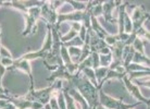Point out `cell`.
Wrapping results in <instances>:
<instances>
[{
	"instance_id": "2e32d148",
	"label": "cell",
	"mask_w": 150,
	"mask_h": 109,
	"mask_svg": "<svg viewBox=\"0 0 150 109\" xmlns=\"http://www.w3.org/2000/svg\"><path fill=\"white\" fill-rule=\"evenodd\" d=\"M70 24H71L70 26L73 27V30H74L75 32H79V31L81 30V27H82V24L79 22H71Z\"/></svg>"
},
{
	"instance_id": "30bf717a",
	"label": "cell",
	"mask_w": 150,
	"mask_h": 109,
	"mask_svg": "<svg viewBox=\"0 0 150 109\" xmlns=\"http://www.w3.org/2000/svg\"><path fill=\"white\" fill-rule=\"evenodd\" d=\"M16 68H20L22 69L23 71L27 72L28 74H30V63H28V60H25V59H23L19 62V63L16 64Z\"/></svg>"
},
{
	"instance_id": "ba28073f",
	"label": "cell",
	"mask_w": 150,
	"mask_h": 109,
	"mask_svg": "<svg viewBox=\"0 0 150 109\" xmlns=\"http://www.w3.org/2000/svg\"><path fill=\"white\" fill-rule=\"evenodd\" d=\"M132 47L134 48L135 51H137V53H143L144 55V46H143L142 38L136 37L135 41H133V44H132Z\"/></svg>"
},
{
	"instance_id": "8fae6325",
	"label": "cell",
	"mask_w": 150,
	"mask_h": 109,
	"mask_svg": "<svg viewBox=\"0 0 150 109\" xmlns=\"http://www.w3.org/2000/svg\"><path fill=\"white\" fill-rule=\"evenodd\" d=\"M76 34H77V33H76L74 30L70 31L69 33H67L64 36H62V37H61V41H63V43H68L70 39H73L74 37H76Z\"/></svg>"
},
{
	"instance_id": "5b68a950",
	"label": "cell",
	"mask_w": 150,
	"mask_h": 109,
	"mask_svg": "<svg viewBox=\"0 0 150 109\" xmlns=\"http://www.w3.org/2000/svg\"><path fill=\"white\" fill-rule=\"evenodd\" d=\"M125 71H126V73H127V72H133V71H149V68H148V67H145V66H142V64H137V63H134V62H131V63L125 68Z\"/></svg>"
},
{
	"instance_id": "5bb4252c",
	"label": "cell",
	"mask_w": 150,
	"mask_h": 109,
	"mask_svg": "<svg viewBox=\"0 0 150 109\" xmlns=\"http://www.w3.org/2000/svg\"><path fill=\"white\" fill-rule=\"evenodd\" d=\"M0 57H2V58H9V57H11L10 53L4 48V46H0Z\"/></svg>"
},
{
	"instance_id": "9a60e30c",
	"label": "cell",
	"mask_w": 150,
	"mask_h": 109,
	"mask_svg": "<svg viewBox=\"0 0 150 109\" xmlns=\"http://www.w3.org/2000/svg\"><path fill=\"white\" fill-rule=\"evenodd\" d=\"M1 66H4V68L6 67H9V66H12L13 64V60L12 59H8V58H2L1 61H0Z\"/></svg>"
},
{
	"instance_id": "7a4b0ae2",
	"label": "cell",
	"mask_w": 150,
	"mask_h": 109,
	"mask_svg": "<svg viewBox=\"0 0 150 109\" xmlns=\"http://www.w3.org/2000/svg\"><path fill=\"white\" fill-rule=\"evenodd\" d=\"M122 80H123L124 84H125L126 88L128 90V92H129L131 94H133V96L137 98L140 103H144V104H146V105L149 107V99H147V98L143 97V95H142V93H140V90H139L138 87L136 86L134 83H132L131 81L127 79V76H126V75H125Z\"/></svg>"
},
{
	"instance_id": "4fadbf2b",
	"label": "cell",
	"mask_w": 150,
	"mask_h": 109,
	"mask_svg": "<svg viewBox=\"0 0 150 109\" xmlns=\"http://www.w3.org/2000/svg\"><path fill=\"white\" fill-rule=\"evenodd\" d=\"M58 106H59V109H67L64 96H63V94H61V93L59 94V96H58Z\"/></svg>"
},
{
	"instance_id": "e0dca14e",
	"label": "cell",
	"mask_w": 150,
	"mask_h": 109,
	"mask_svg": "<svg viewBox=\"0 0 150 109\" xmlns=\"http://www.w3.org/2000/svg\"><path fill=\"white\" fill-rule=\"evenodd\" d=\"M98 53H99V55H109V53H111V48H110L109 46H108V47H105V48L100 49V50L98 51Z\"/></svg>"
},
{
	"instance_id": "52a82bcc",
	"label": "cell",
	"mask_w": 150,
	"mask_h": 109,
	"mask_svg": "<svg viewBox=\"0 0 150 109\" xmlns=\"http://www.w3.org/2000/svg\"><path fill=\"white\" fill-rule=\"evenodd\" d=\"M132 32H133V22L131 18L125 13L124 14V33L131 34Z\"/></svg>"
},
{
	"instance_id": "9c48e42d",
	"label": "cell",
	"mask_w": 150,
	"mask_h": 109,
	"mask_svg": "<svg viewBox=\"0 0 150 109\" xmlns=\"http://www.w3.org/2000/svg\"><path fill=\"white\" fill-rule=\"evenodd\" d=\"M103 41H105V43L109 46V47H113L119 39H117V36H116V35H107V36L103 38Z\"/></svg>"
},
{
	"instance_id": "7c38bea8",
	"label": "cell",
	"mask_w": 150,
	"mask_h": 109,
	"mask_svg": "<svg viewBox=\"0 0 150 109\" xmlns=\"http://www.w3.org/2000/svg\"><path fill=\"white\" fill-rule=\"evenodd\" d=\"M65 102H67L68 109H76L75 108V102L72 99V97L69 95V93H65Z\"/></svg>"
},
{
	"instance_id": "3957f363",
	"label": "cell",
	"mask_w": 150,
	"mask_h": 109,
	"mask_svg": "<svg viewBox=\"0 0 150 109\" xmlns=\"http://www.w3.org/2000/svg\"><path fill=\"white\" fill-rule=\"evenodd\" d=\"M132 62L137 63V64H142V66H145V67H148V68H149V58H147L145 55L139 53H137V51L134 53Z\"/></svg>"
},
{
	"instance_id": "6da1fadb",
	"label": "cell",
	"mask_w": 150,
	"mask_h": 109,
	"mask_svg": "<svg viewBox=\"0 0 150 109\" xmlns=\"http://www.w3.org/2000/svg\"><path fill=\"white\" fill-rule=\"evenodd\" d=\"M100 104L101 106H105L108 109H132L133 107L139 105L140 103H134V104H124V103L116 100L114 98H111L109 96L103 94V92H100Z\"/></svg>"
},
{
	"instance_id": "277c9868",
	"label": "cell",
	"mask_w": 150,
	"mask_h": 109,
	"mask_svg": "<svg viewBox=\"0 0 150 109\" xmlns=\"http://www.w3.org/2000/svg\"><path fill=\"white\" fill-rule=\"evenodd\" d=\"M95 76H96V80L98 81H101V84L105 81V78L108 71H109V68H103V67H99V68L95 69Z\"/></svg>"
},
{
	"instance_id": "8992f818",
	"label": "cell",
	"mask_w": 150,
	"mask_h": 109,
	"mask_svg": "<svg viewBox=\"0 0 150 109\" xmlns=\"http://www.w3.org/2000/svg\"><path fill=\"white\" fill-rule=\"evenodd\" d=\"M99 62H100V67L103 68H109L110 63L112 62V55H99Z\"/></svg>"
}]
</instances>
